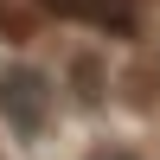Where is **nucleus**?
Listing matches in <instances>:
<instances>
[{"label":"nucleus","mask_w":160,"mask_h":160,"mask_svg":"<svg viewBox=\"0 0 160 160\" xmlns=\"http://www.w3.org/2000/svg\"><path fill=\"white\" fill-rule=\"evenodd\" d=\"M0 122L13 135H38L51 122V83L38 64H7L0 71Z\"/></svg>","instance_id":"nucleus-1"},{"label":"nucleus","mask_w":160,"mask_h":160,"mask_svg":"<svg viewBox=\"0 0 160 160\" xmlns=\"http://www.w3.org/2000/svg\"><path fill=\"white\" fill-rule=\"evenodd\" d=\"M45 7L64 13V19L102 26V32H128V26H135V0H45Z\"/></svg>","instance_id":"nucleus-2"},{"label":"nucleus","mask_w":160,"mask_h":160,"mask_svg":"<svg viewBox=\"0 0 160 160\" xmlns=\"http://www.w3.org/2000/svg\"><path fill=\"white\" fill-rule=\"evenodd\" d=\"M71 77H77V96H83V102H96V96H102V90H96V83H102L96 58H77V71H71Z\"/></svg>","instance_id":"nucleus-3"},{"label":"nucleus","mask_w":160,"mask_h":160,"mask_svg":"<svg viewBox=\"0 0 160 160\" xmlns=\"http://www.w3.org/2000/svg\"><path fill=\"white\" fill-rule=\"evenodd\" d=\"M83 160H141V154H135V148H90Z\"/></svg>","instance_id":"nucleus-4"}]
</instances>
